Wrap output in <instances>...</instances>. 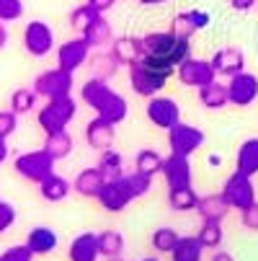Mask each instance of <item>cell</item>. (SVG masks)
<instances>
[{
    "label": "cell",
    "mask_w": 258,
    "mask_h": 261,
    "mask_svg": "<svg viewBox=\"0 0 258 261\" xmlns=\"http://www.w3.org/2000/svg\"><path fill=\"white\" fill-rule=\"evenodd\" d=\"M80 98L83 103H88L96 117L106 119L108 124H122L127 119V98L122 93H117L106 81H98V78H88L83 86H80Z\"/></svg>",
    "instance_id": "6da1fadb"
},
{
    "label": "cell",
    "mask_w": 258,
    "mask_h": 261,
    "mask_svg": "<svg viewBox=\"0 0 258 261\" xmlns=\"http://www.w3.org/2000/svg\"><path fill=\"white\" fill-rule=\"evenodd\" d=\"M142 47L145 55L158 57L168 65H173L178 70V65L191 57V42L189 39H181L173 31H153V34H145L142 36Z\"/></svg>",
    "instance_id": "7a4b0ae2"
},
{
    "label": "cell",
    "mask_w": 258,
    "mask_h": 261,
    "mask_svg": "<svg viewBox=\"0 0 258 261\" xmlns=\"http://www.w3.org/2000/svg\"><path fill=\"white\" fill-rule=\"evenodd\" d=\"M78 114V103L72 96H65V98H52L47 101L39 114H36V122H39V127L44 129V135H54V132H65L67 124L75 119Z\"/></svg>",
    "instance_id": "3957f363"
},
{
    "label": "cell",
    "mask_w": 258,
    "mask_h": 261,
    "mask_svg": "<svg viewBox=\"0 0 258 261\" xmlns=\"http://www.w3.org/2000/svg\"><path fill=\"white\" fill-rule=\"evenodd\" d=\"M54 163H57V161L42 147V150H28V153L16 155L13 171H16L21 178L31 181V184H42L44 178H49V176L54 173Z\"/></svg>",
    "instance_id": "277c9868"
},
{
    "label": "cell",
    "mask_w": 258,
    "mask_h": 261,
    "mask_svg": "<svg viewBox=\"0 0 258 261\" xmlns=\"http://www.w3.org/2000/svg\"><path fill=\"white\" fill-rule=\"evenodd\" d=\"M72 86H75V81H72V72H67V70H62V67L44 70L42 75H36V81H34L36 96H42L44 101L72 96Z\"/></svg>",
    "instance_id": "5b68a950"
},
{
    "label": "cell",
    "mask_w": 258,
    "mask_h": 261,
    "mask_svg": "<svg viewBox=\"0 0 258 261\" xmlns=\"http://www.w3.org/2000/svg\"><path fill=\"white\" fill-rule=\"evenodd\" d=\"M225 197V202L230 204V210H238V212H243V210H248L250 204H255V186H253V178L250 176H245V173H233L227 181H225V186H222V192H219Z\"/></svg>",
    "instance_id": "8992f818"
},
{
    "label": "cell",
    "mask_w": 258,
    "mask_h": 261,
    "mask_svg": "<svg viewBox=\"0 0 258 261\" xmlns=\"http://www.w3.org/2000/svg\"><path fill=\"white\" fill-rule=\"evenodd\" d=\"M176 75H178V81L183 86H189V88H204V86L217 81L212 60H202V57H186L178 65Z\"/></svg>",
    "instance_id": "52a82bcc"
},
{
    "label": "cell",
    "mask_w": 258,
    "mask_h": 261,
    "mask_svg": "<svg viewBox=\"0 0 258 261\" xmlns=\"http://www.w3.org/2000/svg\"><path fill=\"white\" fill-rule=\"evenodd\" d=\"M202 145H204V132L199 127H194V124L178 122L173 129H168V147H170V153H176V155L191 158Z\"/></svg>",
    "instance_id": "ba28073f"
},
{
    "label": "cell",
    "mask_w": 258,
    "mask_h": 261,
    "mask_svg": "<svg viewBox=\"0 0 258 261\" xmlns=\"http://www.w3.org/2000/svg\"><path fill=\"white\" fill-rule=\"evenodd\" d=\"M23 49L31 57H47L54 49V31L44 21H28L23 29Z\"/></svg>",
    "instance_id": "9c48e42d"
},
{
    "label": "cell",
    "mask_w": 258,
    "mask_h": 261,
    "mask_svg": "<svg viewBox=\"0 0 258 261\" xmlns=\"http://www.w3.org/2000/svg\"><path fill=\"white\" fill-rule=\"evenodd\" d=\"M165 83H168L165 75H160V72L145 67V65H139V62L129 67V86H132V91H134L137 96H142V98L158 96V93L165 88Z\"/></svg>",
    "instance_id": "30bf717a"
},
{
    "label": "cell",
    "mask_w": 258,
    "mask_h": 261,
    "mask_svg": "<svg viewBox=\"0 0 258 261\" xmlns=\"http://www.w3.org/2000/svg\"><path fill=\"white\" fill-rule=\"evenodd\" d=\"M147 119L168 132L181 122V106L168 96H153V98H147Z\"/></svg>",
    "instance_id": "8fae6325"
},
{
    "label": "cell",
    "mask_w": 258,
    "mask_h": 261,
    "mask_svg": "<svg viewBox=\"0 0 258 261\" xmlns=\"http://www.w3.org/2000/svg\"><path fill=\"white\" fill-rule=\"evenodd\" d=\"M227 96H230V103L238 106V109H245L250 106L255 98H258V75L253 72H238L227 81Z\"/></svg>",
    "instance_id": "7c38bea8"
},
{
    "label": "cell",
    "mask_w": 258,
    "mask_h": 261,
    "mask_svg": "<svg viewBox=\"0 0 258 261\" xmlns=\"http://www.w3.org/2000/svg\"><path fill=\"white\" fill-rule=\"evenodd\" d=\"M91 47L83 36H75V39H67L57 47V67L67 70V72H75L88 62Z\"/></svg>",
    "instance_id": "4fadbf2b"
},
{
    "label": "cell",
    "mask_w": 258,
    "mask_h": 261,
    "mask_svg": "<svg viewBox=\"0 0 258 261\" xmlns=\"http://www.w3.org/2000/svg\"><path fill=\"white\" fill-rule=\"evenodd\" d=\"M129 202H134L129 186L124 184V176L117 178V181H106L103 189L98 194V204L106 210V212H122L129 207Z\"/></svg>",
    "instance_id": "5bb4252c"
},
{
    "label": "cell",
    "mask_w": 258,
    "mask_h": 261,
    "mask_svg": "<svg viewBox=\"0 0 258 261\" xmlns=\"http://www.w3.org/2000/svg\"><path fill=\"white\" fill-rule=\"evenodd\" d=\"M163 178L168 184V189H178V186H191L194 181V173H191V163L186 155H176L170 153L165 161H163Z\"/></svg>",
    "instance_id": "9a60e30c"
},
{
    "label": "cell",
    "mask_w": 258,
    "mask_h": 261,
    "mask_svg": "<svg viewBox=\"0 0 258 261\" xmlns=\"http://www.w3.org/2000/svg\"><path fill=\"white\" fill-rule=\"evenodd\" d=\"M108 52H111L117 57L119 65H137L145 55V47H142V36H119V39H114V44L108 47Z\"/></svg>",
    "instance_id": "2e32d148"
},
{
    "label": "cell",
    "mask_w": 258,
    "mask_h": 261,
    "mask_svg": "<svg viewBox=\"0 0 258 261\" xmlns=\"http://www.w3.org/2000/svg\"><path fill=\"white\" fill-rule=\"evenodd\" d=\"M212 67H214L217 75L233 78V75H238V72L245 70V57L238 47H222L212 57Z\"/></svg>",
    "instance_id": "e0dca14e"
},
{
    "label": "cell",
    "mask_w": 258,
    "mask_h": 261,
    "mask_svg": "<svg viewBox=\"0 0 258 261\" xmlns=\"http://www.w3.org/2000/svg\"><path fill=\"white\" fill-rule=\"evenodd\" d=\"M85 140H88V145L93 147V150H98V153L111 150V145H114V124H108L101 117L91 119L85 124Z\"/></svg>",
    "instance_id": "ac0fdd59"
},
{
    "label": "cell",
    "mask_w": 258,
    "mask_h": 261,
    "mask_svg": "<svg viewBox=\"0 0 258 261\" xmlns=\"http://www.w3.org/2000/svg\"><path fill=\"white\" fill-rule=\"evenodd\" d=\"M67 258L70 261H98L101 258V248H98V236L96 233H80L72 238L70 248H67Z\"/></svg>",
    "instance_id": "d6986e66"
},
{
    "label": "cell",
    "mask_w": 258,
    "mask_h": 261,
    "mask_svg": "<svg viewBox=\"0 0 258 261\" xmlns=\"http://www.w3.org/2000/svg\"><path fill=\"white\" fill-rule=\"evenodd\" d=\"M103 184H106V178H103V173L98 168H83L75 176V181H72V192H78L85 199H98Z\"/></svg>",
    "instance_id": "ffe728a7"
},
{
    "label": "cell",
    "mask_w": 258,
    "mask_h": 261,
    "mask_svg": "<svg viewBox=\"0 0 258 261\" xmlns=\"http://www.w3.org/2000/svg\"><path fill=\"white\" fill-rule=\"evenodd\" d=\"M83 39L88 42V47L91 49H103V47H111L114 44V39H117V36H114V29H111V23H108L103 16H98L83 34Z\"/></svg>",
    "instance_id": "44dd1931"
},
{
    "label": "cell",
    "mask_w": 258,
    "mask_h": 261,
    "mask_svg": "<svg viewBox=\"0 0 258 261\" xmlns=\"http://www.w3.org/2000/svg\"><path fill=\"white\" fill-rule=\"evenodd\" d=\"M196 212L202 217V222L212 220V222H222L230 212V204L225 202L222 194H207V197H199V204H196Z\"/></svg>",
    "instance_id": "7402d4cb"
},
{
    "label": "cell",
    "mask_w": 258,
    "mask_h": 261,
    "mask_svg": "<svg viewBox=\"0 0 258 261\" xmlns=\"http://www.w3.org/2000/svg\"><path fill=\"white\" fill-rule=\"evenodd\" d=\"M26 246L34 251V256H49L54 248H57V233L52 228H31L28 236H26Z\"/></svg>",
    "instance_id": "603a6c76"
},
{
    "label": "cell",
    "mask_w": 258,
    "mask_h": 261,
    "mask_svg": "<svg viewBox=\"0 0 258 261\" xmlns=\"http://www.w3.org/2000/svg\"><path fill=\"white\" fill-rule=\"evenodd\" d=\"M235 171L245 173V176H255L258 173V137H250L240 145L238 158H235Z\"/></svg>",
    "instance_id": "cb8c5ba5"
},
{
    "label": "cell",
    "mask_w": 258,
    "mask_h": 261,
    "mask_svg": "<svg viewBox=\"0 0 258 261\" xmlns=\"http://www.w3.org/2000/svg\"><path fill=\"white\" fill-rule=\"evenodd\" d=\"M199 101H202V106H204V109H209V111H219V109H225V106L230 103L227 83L214 81V83H209V86L199 88Z\"/></svg>",
    "instance_id": "d4e9b609"
},
{
    "label": "cell",
    "mask_w": 258,
    "mask_h": 261,
    "mask_svg": "<svg viewBox=\"0 0 258 261\" xmlns=\"http://www.w3.org/2000/svg\"><path fill=\"white\" fill-rule=\"evenodd\" d=\"M204 251L207 248L199 243L196 236H181L176 248L170 251V261H202Z\"/></svg>",
    "instance_id": "484cf974"
},
{
    "label": "cell",
    "mask_w": 258,
    "mask_h": 261,
    "mask_svg": "<svg viewBox=\"0 0 258 261\" xmlns=\"http://www.w3.org/2000/svg\"><path fill=\"white\" fill-rule=\"evenodd\" d=\"M70 192H72V184H70L67 178L57 176V173H52L49 178H44V181L39 184V194H42V199H47V202H62V199H67Z\"/></svg>",
    "instance_id": "4316f807"
},
{
    "label": "cell",
    "mask_w": 258,
    "mask_h": 261,
    "mask_svg": "<svg viewBox=\"0 0 258 261\" xmlns=\"http://www.w3.org/2000/svg\"><path fill=\"white\" fill-rule=\"evenodd\" d=\"M72 147H75V140L72 135L65 129V132H54V135H47L44 137V150L54 158V161H62L72 153Z\"/></svg>",
    "instance_id": "83f0119b"
},
{
    "label": "cell",
    "mask_w": 258,
    "mask_h": 261,
    "mask_svg": "<svg viewBox=\"0 0 258 261\" xmlns=\"http://www.w3.org/2000/svg\"><path fill=\"white\" fill-rule=\"evenodd\" d=\"M168 204L176 212H191L199 204V194L194 186H178V189H168Z\"/></svg>",
    "instance_id": "f1b7e54d"
},
{
    "label": "cell",
    "mask_w": 258,
    "mask_h": 261,
    "mask_svg": "<svg viewBox=\"0 0 258 261\" xmlns=\"http://www.w3.org/2000/svg\"><path fill=\"white\" fill-rule=\"evenodd\" d=\"M96 168L103 173L106 181H117V178L124 176V158H122L117 150H103Z\"/></svg>",
    "instance_id": "f546056e"
},
{
    "label": "cell",
    "mask_w": 258,
    "mask_h": 261,
    "mask_svg": "<svg viewBox=\"0 0 258 261\" xmlns=\"http://www.w3.org/2000/svg\"><path fill=\"white\" fill-rule=\"evenodd\" d=\"M91 67H93V78H98V81H111L117 72H119V62H117V57L111 55V52H101V55H96L93 57V62H91Z\"/></svg>",
    "instance_id": "4dcf8cb0"
},
{
    "label": "cell",
    "mask_w": 258,
    "mask_h": 261,
    "mask_svg": "<svg viewBox=\"0 0 258 261\" xmlns=\"http://www.w3.org/2000/svg\"><path fill=\"white\" fill-rule=\"evenodd\" d=\"M196 238H199V243H202L204 248H212V251H217L219 246H222V241H225L222 222H212V220L202 222V228H199Z\"/></svg>",
    "instance_id": "1f68e13d"
},
{
    "label": "cell",
    "mask_w": 258,
    "mask_h": 261,
    "mask_svg": "<svg viewBox=\"0 0 258 261\" xmlns=\"http://www.w3.org/2000/svg\"><path fill=\"white\" fill-rule=\"evenodd\" d=\"M98 248L103 258H119L124 251V238L119 230H103L98 233Z\"/></svg>",
    "instance_id": "d6a6232c"
},
{
    "label": "cell",
    "mask_w": 258,
    "mask_h": 261,
    "mask_svg": "<svg viewBox=\"0 0 258 261\" xmlns=\"http://www.w3.org/2000/svg\"><path fill=\"white\" fill-rule=\"evenodd\" d=\"M163 161L165 158H160V153H155V150H139L137 153V158H134V171H139V173H145V176H155V173H160L163 171Z\"/></svg>",
    "instance_id": "836d02e7"
},
{
    "label": "cell",
    "mask_w": 258,
    "mask_h": 261,
    "mask_svg": "<svg viewBox=\"0 0 258 261\" xmlns=\"http://www.w3.org/2000/svg\"><path fill=\"white\" fill-rule=\"evenodd\" d=\"M36 91L34 88H16L11 93V111H16V114H28V111H34L36 106Z\"/></svg>",
    "instance_id": "e575fe53"
},
{
    "label": "cell",
    "mask_w": 258,
    "mask_h": 261,
    "mask_svg": "<svg viewBox=\"0 0 258 261\" xmlns=\"http://www.w3.org/2000/svg\"><path fill=\"white\" fill-rule=\"evenodd\" d=\"M178 238H181V236H178L173 228H158V230L153 233L150 243H153V248H155L158 253H170V251L176 248Z\"/></svg>",
    "instance_id": "d590c367"
},
{
    "label": "cell",
    "mask_w": 258,
    "mask_h": 261,
    "mask_svg": "<svg viewBox=\"0 0 258 261\" xmlns=\"http://www.w3.org/2000/svg\"><path fill=\"white\" fill-rule=\"evenodd\" d=\"M98 16H101V13H96V11H93L88 3H85V6H78L75 11L70 13V26L75 29L78 34H83V31H85V29H88V26H91V23H93Z\"/></svg>",
    "instance_id": "8d00e7d4"
},
{
    "label": "cell",
    "mask_w": 258,
    "mask_h": 261,
    "mask_svg": "<svg viewBox=\"0 0 258 261\" xmlns=\"http://www.w3.org/2000/svg\"><path fill=\"white\" fill-rule=\"evenodd\" d=\"M124 184L129 186V192H132V197H134V199H139V197H145L147 192L153 189V176H145V173L134 171V173L124 176Z\"/></svg>",
    "instance_id": "74e56055"
},
{
    "label": "cell",
    "mask_w": 258,
    "mask_h": 261,
    "mask_svg": "<svg viewBox=\"0 0 258 261\" xmlns=\"http://www.w3.org/2000/svg\"><path fill=\"white\" fill-rule=\"evenodd\" d=\"M170 31H173L176 36H181V39H189V42H191V36H194L199 29H196V23H194L191 13H189V11H183V13H178V16L173 18Z\"/></svg>",
    "instance_id": "f35d334b"
},
{
    "label": "cell",
    "mask_w": 258,
    "mask_h": 261,
    "mask_svg": "<svg viewBox=\"0 0 258 261\" xmlns=\"http://www.w3.org/2000/svg\"><path fill=\"white\" fill-rule=\"evenodd\" d=\"M23 16V0H0V23H13Z\"/></svg>",
    "instance_id": "ab89813d"
},
{
    "label": "cell",
    "mask_w": 258,
    "mask_h": 261,
    "mask_svg": "<svg viewBox=\"0 0 258 261\" xmlns=\"http://www.w3.org/2000/svg\"><path fill=\"white\" fill-rule=\"evenodd\" d=\"M0 261H34V251L26 243H18L0 253Z\"/></svg>",
    "instance_id": "60d3db41"
},
{
    "label": "cell",
    "mask_w": 258,
    "mask_h": 261,
    "mask_svg": "<svg viewBox=\"0 0 258 261\" xmlns=\"http://www.w3.org/2000/svg\"><path fill=\"white\" fill-rule=\"evenodd\" d=\"M16 127H18V114L16 111H11V109L0 111V137H11L16 132Z\"/></svg>",
    "instance_id": "b9f144b4"
},
{
    "label": "cell",
    "mask_w": 258,
    "mask_h": 261,
    "mask_svg": "<svg viewBox=\"0 0 258 261\" xmlns=\"http://www.w3.org/2000/svg\"><path fill=\"white\" fill-rule=\"evenodd\" d=\"M16 222V207L11 202H3L0 199V236H3L11 225Z\"/></svg>",
    "instance_id": "7bdbcfd3"
},
{
    "label": "cell",
    "mask_w": 258,
    "mask_h": 261,
    "mask_svg": "<svg viewBox=\"0 0 258 261\" xmlns=\"http://www.w3.org/2000/svg\"><path fill=\"white\" fill-rule=\"evenodd\" d=\"M240 222H243V228H245V230L258 233V202H255V204H250L248 210H243V212H240Z\"/></svg>",
    "instance_id": "ee69618b"
},
{
    "label": "cell",
    "mask_w": 258,
    "mask_h": 261,
    "mask_svg": "<svg viewBox=\"0 0 258 261\" xmlns=\"http://www.w3.org/2000/svg\"><path fill=\"white\" fill-rule=\"evenodd\" d=\"M114 3H117V0H88V6L96 11V13H106V11H111L114 8Z\"/></svg>",
    "instance_id": "f6af8a7d"
},
{
    "label": "cell",
    "mask_w": 258,
    "mask_h": 261,
    "mask_svg": "<svg viewBox=\"0 0 258 261\" xmlns=\"http://www.w3.org/2000/svg\"><path fill=\"white\" fill-rule=\"evenodd\" d=\"M189 13H191V18H194L196 29H204V26L209 23V13H207V11H189Z\"/></svg>",
    "instance_id": "bcb514c9"
},
{
    "label": "cell",
    "mask_w": 258,
    "mask_h": 261,
    "mask_svg": "<svg viewBox=\"0 0 258 261\" xmlns=\"http://www.w3.org/2000/svg\"><path fill=\"white\" fill-rule=\"evenodd\" d=\"M255 3H258V0H230V6H233L235 11H240V13L250 11V8H253Z\"/></svg>",
    "instance_id": "7dc6e473"
},
{
    "label": "cell",
    "mask_w": 258,
    "mask_h": 261,
    "mask_svg": "<svg viewBox=\"0 0 258 261\" xmlns=\"http://www.w3.org/2000/svg\"><path fill=\"white\" fill-rule=\"evenodd\" d=\"M8 137H0V163H6L8 161Z\"/></svg>",
    "instance_id": "c3c4849f"
},
{
    "label": "cell",
    "mask_w": 258,
    "mask_h": 261,
    "mask_svg": "<svg viewBox=\"0 0 258 261\" xmlns=\"http://www.w3.org/2000/svg\"><path fill=\"white\" fill-rule=\"evenodd\" d=\"M8 39H11V34H8V26H6V23H0V49H6Z\"/></svg>",
    "instance_id": "681fc988"
},
{
    "label": "cell",
    "mask_w": 258,
    "mask_h": 261,
    "mask_svg": "<svg viewBox=\"0 0 258 261\" xmlns=\"http://www.w3.org/2000/svg\"><path fill=\"white\" fill-rule=\"evenodd\" d=\"M212 261H235V256L227 253V251H217V253L212 256Z\"/></svg>",
    "instance_id": "f907efd6"
},
{
    "label": "cell",
    "mask_w": 258,
    "mask_h": 261,
    "mask_svg": "<svg viewBox=\"0 0 258 261\" xmlns=\"http://www.w3.org/2000/svg\"><path fill=\"white\" fill-rule=\"evenodd\" d=\"M137 3H139V6H163L165 0H137Z\"/></svg>",
    "instance_id": "816d5d0a"
},
{
    "label": "cell",
    "mask_w": 258,
    "mask_h": 261,
    "mask_svg": "<svg viewBox=\"0 0 258 261\" xmlns=\"http://www.w3.org/2000/svg\"><path fill=\"white\" fill-rule=\"evenodd\" d=\"M142 261H158L155 256H147V258H142Z\"/></svg>",
    "instance_id": "f5cc1de1"
},
{
    "label": "cell",
    "mask_w": 258,
    "mask_h": 261,
    "mask_svg": "<svg viewBox=\"0 0 258 261\" xmlns=\"http://www.w3.org/2000/svg\"><path fill=\"white\" fill-rule=\"evenodd\" d=\"M106 261H124V258H122V256H119V258H106Z\"/></svg>",
    "instance_id": "db71d44e"
}]
</instances>
